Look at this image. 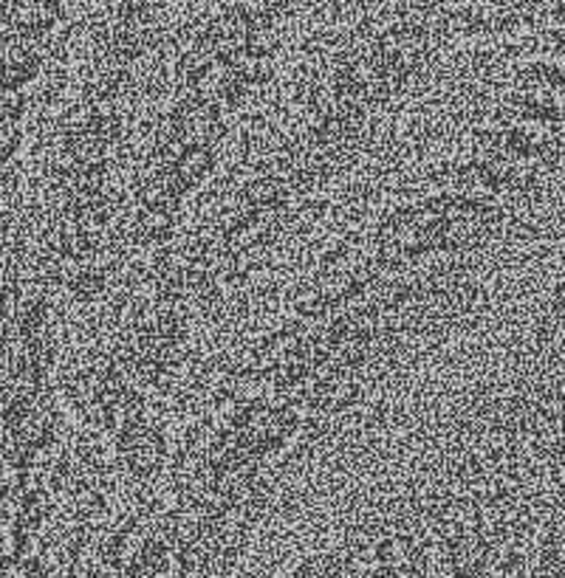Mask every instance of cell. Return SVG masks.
<instances>
[{
	"instance_id": "6da1fadb",
	"label": "cell",
	"mask_w": 565,
	"mask_h": 578,
	"mask_svg": "<svg viewBox=\"0 0 565 578\" xmlns=\"http://www.w3.org/2000/svg\"><path fill=\"white\" fill-rule=\"evenodd\" d=\"M297 426L300 415L291 406L249 404L220 435L215 446V468L255 466L260 454L289 441Z\"/></svg>"
},
{
	"instance_id": "7a4b0ae2",
	"label": "cell",
	"mask_w": 565,
	"mask_h": 578,
	"mask_svg": "<svg viewBox=\"0 0 565 578\" xmlns=\"http://www.w3.org/2000/svg\"><path fill=\"white\" fill-rule=\"evenodd\" d=\"M424 49H428L424 32H421V29H410V25L393 29V32H388L379 40L377 54L390 91L402 87V82L419 69V63L424 60Z\"/></svg>"
},
{
	"instance_id": "3957f363",
	"label": "cell",
	"mask_w": 565,
	"mask_h": 578,
	"mask_svg": "<svg viewBox=\"0 0 565 578\" xmlns=\"http://www.w3.org/2000/svg\"><path fill=\"white\" fill-rule=\"evenodd\" d=\"M122 454H125V463L131 466L133 474L147 477V474L156 472L164 457L162 435L151 430L145 421L136 423V426L122 432Z\"/></svg>"
},
{
	"instance_id": "277c9868",
	"label": "cell",
	"mask_w": 565,
	"mask_h": 578,
	"mask_svg": "<svg viewBox=\"0 0 565 578\" xmlns=\"http://www.w3.org/2000/svg\"><path fill=\"white\" fill-rule=\"evenodd\" d=\"M215 131H218V105H209V102L189 100L173 116V138L182 142L184 147L209 144Z\"/></svg>"
},
{
	"instance_id": "5b68a950",
	"label": "cell",
	"mask_w": 565,
	"mask_h": 578,
	"mask_svg": "<svg viewBox=\"0 0 565 578\" xmlns=\"http://www.w3.org/2000/svg\"><path fill=\"white\" fill-rule=\"evenodd\" d=\"M213 162H215V156H213V149H209V144L184 147L182 156L173 162V167H170V173H167L170 198H178V195H184L187 189H193L195 184H198V180L209 173Z\"/></svg>"
},
{
	"instance_id": "8992f818",
	"label": "cell",
	"mask_w": 565,
	"mask_h": 578,
	"mask_svg": "<svg viewBox=\"0 0 565 578\" xmlns=\"http://www.w3.org/2000/svg\"><path fill=\"white\" fill-rule=\"evenodd\" d=\"M102 412H105V421L111 423L113 430L125 432L142 423V399L127 384L111 379L105 392H102Z\"/></svg>"
},
{
	"instance_id": "52a82bcc",
	"label": "cell",
	"mask_w": 565,
	"mask_h": 578,
	"mask_svg": "<svg viewBox=\"0 0 565 578\" xmlns=\"http://www.w3.org/2000/svg\"><path fill=\"white\" fill-rule=\"evenodd\" d=\"M173 220H176V198L162 195V198L147 200L145 209L138 211L136 218V237L142 242L162 240L173 229Z\"/></svg>"
},
{
	"instance_id": "ba28073f",
	"label": "cell",
	"mask_w": 565,
	"mask_h": 578,
	"mask_svg": "<svg viewBox=\"0 0 565 578\" xmlns=\"http://www.w3.org/2000/svg\"><path fill=\"white\" fill-rule=\"evenodd\" d=\"M286 193H289V184H286L282 178H260L246 189L244 198H240V206H244V211L266 209V206H280V200L286 198Z\"/></svg>"
},
{
	"instance_id": "9c48e42d",
	"label": "cell",
	"mask_w": 565,
	"mask_h": 578,
	"mask_svg": "<svg viewBox=\"0 0 565 578\" xmlns=\"http://www.w3.org/2000/svg\"><path fill=\"white\" fill-rule=\"evenodd\" d=\"M523 80L534 87H546L552 94L563 96L565 100V69H557V65L548 63H537L523 74Z\"/></svg>"
}]
</instances>
